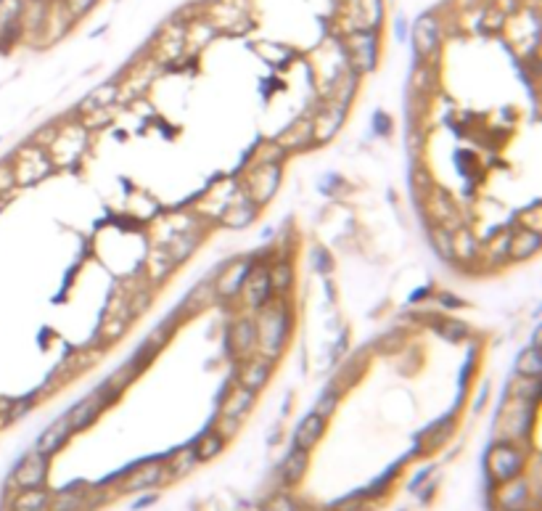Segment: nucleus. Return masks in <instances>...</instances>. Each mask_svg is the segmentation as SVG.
I'll use <instances>...</instances> for the list:
<instances>
[{"label": "nucleus", "instance_id": "19", "mask_svg": "<svg viewBox=\"0 0 542 511\" xmlns=\"http://www.w3.org/2000/svg\"><path fill=\"white\" fill-rule=\"evenodd\" d=\"M273 361H267L262 355H251V358H244L241 365H238V374H236V384L246 387L251 392H260L270 382L273 377Z\"/></svg>", "mask_w": 542, "mask_h": 511}, {"label": "nucleus", "instance_id": "43", "mask_svg": "<svg viewBox=\"0 0 542 511\" xmlns=\"http://www.w3.org/2000/svg\"><path fill=\"white\" fill-rule=\"evenodd\" d=\"M223 448H225V440L214 430L204 432V434L196 440V445H193L198 461H209V458L220 456V453H223Z\"/></svg>", "mask_w": 542, "mask_h": 511}, {"label": "nucleus", "instance_id": "46", "mask_svg": "<svg viewBox=\"0 0 542 511\" xmlns=\"http://www.w3.org/2000/svg\"><path fill=\"white\" fill-rule=\"evenodd\" d=\"M452 432H455V421H452V418H445L442 424H436V427H431V430L426 432L423 443H426V448H436V445L447 443L449 437H452Z\"/></svg>", "mask_w": 542, "mask_h": 511}, {"label": "nucleus", "instance_id": "32", "mask_svg": "<svg viewBox=\"0 0 542 511\" xmlns=\"http://www.w3.org/2000/svg\"><path fill=\"white\" fill-rule=\"evenodd\" d=\"M238 194V186L236 183H220V186H214L209 191V196H207V202L198 204V212H204V215L209 217H223V212L228 210V204L233 202V196Z\"/></svg>", "mask_w": 542, "mask_h": 511}, {"label": "nucleus", "instance_id": "1", "mask_svg": "<svg viewBox=\"0 0 542 511\" xmlns=\"http://www.w3.org/2000/svg\"><path fill=\"white\" fill-rule=\"evenodd\" d=\"M254 326H257V355L276 363L286 350L291 334V313L286 299L273 297L270 302H264L254 315Z\"/></svg>", "mask_w": 542, "mask_h": 511}, {"label": "nucleus", "instance_id": "16", "mask_svg": "<svg viewBox=\"0 0 542 511\" xmlns=\"http://www.w3.org/2000/svg\"><path fill=\"white\" fill-rule=\"evenodd\" d=\"M346 117V107L336 104V101H326L323 107L312 114V143H328L333 135L339 133V127L344 125Z\"/></svg>", "mask_w": 542, "mask_h": 511}, {"label": "nucleus", "instance_id": "58", "mask_svg": "<svg viewBox=\"0 0 542 511\" xmlns=\"http://www.w3.org/2000/svg\"><path fill=\"white\" fill-rule=\"evenodd\" d=\"M267 511H299V506L289 496H276L270 501V509Z\"/></svg>", "mask_w": 542, "mask_h": 511}, {"label": "nucleus", "instance_id": "34", "mask_svg": "<svg viewBox=\"0 0 542 511\" xmlns=\"http://www.w3.org/2000/svg\"><path fill=\"white\" fill-rule=\"evenodd\" d=\"M117 104V82H106L101 88H95L93 93H88V98L79 104V117L93 114V111H104Z\"/></svg>", "mask_w": 542, "mask_h": 511}, {"label": "nucleus", "instance_id": "22", "mask_svg": "<svg viewBox=\"0 0 542 511\" xmlns=\"http://www.w3.org/2000/svg\"><path fill=\"white\" fill-rule=\"evenodd\" d=\"M257 215H260V207L238 189V194L233 196V202L228 204V210L223 212L220 220H223V226H228V228H246V226H251L257 220Z\"/></svg>", "mask_w": 542, "mask_h": 511}, {"label": "nucleus", "instance_id": "37", "mask_svg": "<svg viewBox=\"0 0 542 511\" xmlns=\"http://www.w3.org/2000/svg\"><path fill=\"white\" fill-rule=\"evenodd\" d=\"M310 469V450H302V448H294L283 466H280V474H283V482L286 485H299L304 480V474Z\"/></svg>", "mask_w": 542, "mask_h": 511}, {"label": "nucleus", "instance_id": "39", "mask_svg": "<svg viewBox=\"0 0 542 511\" xmlns=\"http://www.w3.org/2000/svg\"><path fill=\"white\" fill-rule=\"evenodd\" d=\"M267 273H270V286H273V294L276 297H286L294 286V265L291 260L280 257L273 265H267Z\"/></svg>", "mask_w": 542, "mask_h": 511}, {"label": "nucleus", "instance_id": "9", "mask_svg": "<svg viewBox=\"0 0 542 511\" xmlns=\"http://www.w3.org/2000/svg\"><path fill=\"white\" fill-rule=\"evenodd\" d=\"M161 482H167V471H164V461H159V458L143 461V464L127 469L125 474L114 477L117 493H141V490L157 487Z\"/></svg>", "mask_w": 542, "mask_h": 511}, {"label": "nucleus", "instance_id": "49", "mask_svg": "<svg viewBox=\"0 0 542 511\" xmlns=\"http://www.w3.org/2000/svg\"><path fill=\"white\" fill-rule=\"evenodd\" d=\"M518 223H521V228L534 230V233H542V207H540V202L529 204L527 210L518 215Z\"/></svg>", "mask_w": 542, "mask_h": 511}, {"label": "nucleus", "instance_id": "24", "mask_svg": "<svg viewBox=\"0 0 542 511\" xmlns=\"http://www.w3.org/2000/svg\"><path fill=\"white\" fill-rule=\"evenodd\" d=\"M254 403H257V392H251V390H246V387L236 384L233 390L228 392V398L223 400L220 416H230V418L244 421V418L249 416L251 408H254Z\"/></svg>", "mask_w": 542, "mask_h": 511}, {"label": "nucleus", "instance_id": "51", "mask_svg": "<svg viewBox=\"0 0 542 511\" xmlns=\"http://www.w3.org/2000/svg\"><path fill=\"white\" fill-rule=\"evenodd\" d=\"M336 405H339V395H336V392H330V390H326V392H323V398L317 400V405H315V411H312V414H317L320 418H326V421H328V418L333 416V411H336Z\"/></svg>", "mask_w": 542, "mask_h": 511}, {"label": "nucleus", "instance_id": "20", "mask_svg": "<svg viewBox=\"0 0 542 511\" xmlns=\"http://www.w3.org/2000/svg\"><path fill=\"white\" fill-rule=\"evenodd\" d=\"M439 40H442V27L431 14L421 16L413 27V45H415V54L421 58H431L439 48Z\"/></svg>", "mask_w": 542, "mask_h": 511}, {"label": "nucleus", "instance_id": "47", "mask_svg": "<svg viewBox=\"0 0 542 511\" xmlns=\"http://www.w3.org/2000/svg\"><path fill=\"white\" fill-rule=\"evenodd\" d=\"M151 299H154V294H151V289H138L132 297H127V315H130L132 321L141 315V313H145V310L151 308Z\"/></svg>", "mask_w": 542, "mask_h": 511}, {"label": "nucleus", "instance_id": "18", "mask_svg": "<svg viewBox=\"0 0 542 511\" xmlns=\"http://www.w3.org/2000/svg\"><path fill=\"white\" fill-rule=\"evenodd\" d=\"M159 67H161V64H157V61H148L145 67L132 69L125 80L117 82V104H130V101H135V98H141V95L148 91L151 80L157 77V69Z\"/></svg>", "mask_w": 542, "mask_h": 511}, {"label": "nucleus", "instance_id": "14", "mask_svg": "<svg viewBox=\"0 0 542 511\" xmlns=\"http://www.w3.org/2000/svg\"><path fill=\"white\" fill-rule=\"evenodd\" d=\"M48 466H51V456L40 453V450H29L11 474V485H16V490L24 487H45L48 480Z\"/></svg>", "mask_w": 542, "mask_h": 511}, {"label": "nucleus", "instance_id": "42", "mask_svg": "<svg viewBox=\"0 0 542 511\" xmlns=\"http://www.w3.org/2000/svg\"><path fill=\"white\" fill-rule=\"evenodd\" d=\"M516 374L521 377H542V350L540 345H532L516 358Z\"/></svg>", "mask_w": 542, "mask_h": 511}, {"label": "nucleus", "instance_id": "8", "mask_svg": "<svg viewBox=\"0 0 542 511\" xmlns=\"http://www.w3.org/2000/svg\"><path fill=\"white\" fill-rule=\"evenodd\" d=\"M346 56H349V69L357 74H368L378 64V38L373 29H355L346 38Z\"/></svg>", "mask_w": 542, "mask_h": 511}, {"label": "nucleus", "instance_id": "56", "mask_svg": "<svg viewBox=\"0 0 542 511\" xmlns=\"http://www.w3.org/2000/svg\"><path fill=\"white\" fill-rule=\"evenodd\" d=\"M442 336H447V339H461L463 334H465V329H463V323L458 321H445L439 329H436Z\"/></svg>", "mask_w": 542, "mask_h": 511}, {"label": "nucleus", "instance_id": "36", "mask_svg": "<svg viewBox=\"0 0 542 511\" xmlns=\"http://www.w3.org/2000/svg\"><path fill=\"white\" fill-rule=\"evenodd\" d=\"M198 458H196V450H193V445H188V448H180V450H175L167 461H164V471H167V480H180L185 474H191V471L196 469Z\"/></svg>", "mask_w": 542, "mask_h": 511}, {"label": "nucleus", "instance_id": "6", "mask_svg": "<svg viewBox=\"0 0 542 511\" xmlns=\"http://www.w3.org/2000/svg\"><path fill=\"white\" fill-rule=\"evenodd\" d=\"M280 173H283V164H251V170L244 178L241 191L257 207H264L276 196L278 186H280Z\"/></svg>", "mask_w": 542, "mask_h": 511}, {"label": "nucleus", "instance_id": "45", "mask_svg": "<svg viewBox=\"0 0 542 511\" xmlns=\"http://www.w3.org/2000/svg\"><path fill=\"white\" fill-rule=\"evenodd\" d=\"M360 29H370L381 22L383 3L381 0H360Z\"/></svg>", "mask_w": 542, "mask_h": 511}, {"label": "nucleus", "instance_id": "15", "mask_svg": "<svg viewBox=\"0 0 542 511\" xmlns=\"http://www.w3.org/2000/svg\"><path fill=\"white\" fill-rule=\"evenodd\" d=\"M244 297V302H246V308L249 310H257L262 308L264 302H270L273 299V286H270V273H267V265L264 262H257L254 260V265H251L249 276H246V281H244V289H241V294Z\"/></svg>", "mask_w": 542, "mask_h": 511}, {"label": "nucleus", "instance_id": "30", "mask_svg": "<svg viewBox=\"0 0 542 511\" xmlns=\"http://www.w3.org/2000/svg\"><path fill=\"white\" fill-rule=\"evenodd\" d=\"M141 374H143V371L132 363V361H127V363H122L117 371L111 374V377L106 379L104 384H101V390L106 392V398H109L111 403H117L119 398H122V392L127 390V387H130L132 382L141 377Z\"/></svg>", "mask_w": 542, "mask_h": 511}, {"label": "nucleus", "instance_id": "3", "mask_svg": "<svg viewBox=\"0 0 542 511\" xmlns=\"http://www.w3.org/2000/svg\"><path fill=\"white\" fill-rule=\"evenodd\" d=\"M534 418H537V405L516 400V398H508L505 405L500 408V416L495 421L497 440H502V443H518L521 437H527L529 434Z\"/></svg>", "mask_w": 542, "mask_h": 511}, {"label": "nucleus", "instance_id": "17", "mask_svg": "<svg viewBox=\"0 0 542 511\" xmlns=\"http://www.w3.org/2000/svg\"><path fill=\"white\" fill-rule=\"evenodd\" d=\"M228 350L236 361L257 355V326L254 318H238L228 329Z\"/></svg>", "mask_w": 542, "mask_h": 511}, {"label": "nucleus", "instance_id": "53", "mask_svg": "<svg viewBox=\"0 0 542 511\" xmlns=\"http://www.w3.org/2000/svg\"><path fill=\"white\" fill-rule=\"evenodd\" d=\"M241 424L244 421H238V418H230V416H217V424H214V432L223 437V440H230L238 430H241Z\"/></svg>", "mask_w": 542, "mask_h": 511}, {"label": "nucleus", "instance_id": "5", "mask_svg": "<svg viewBox=\"0 0 542 511\" xmlns=\"http://www.w3.org/2000/svg\"><path fill=\"white\" fill-rule=\"evenodd\" d=\"M13 167V180L16 186H32L42 178H48L53 173V164L48 159V151L45 148L35 146V143H26L22 146L11 159Z\"/></svg>", "mask_w": 542, "mask_h": 511}, {"label": "nucleus", "instance_id": "27", "mask_svg": "<svg viewBox=\"0 0 542 511\" xmlns=\"http://www.w3.org/2000/svg\"><path fill=\"white\" fill-rule=\"evenodd\" d=\"M326 434V418H320L317 414H307L299 421V427L294 432V448H302V450H312Z\"/></svg>", "mask_w": 542, "mask_h": 511}, {"label": "nucleus", "instance_id": "48", "mask_svg": "<svg viewBox=\"0 0 542 511\" xmlns=\"http://www.w3.org/2000/svg\"><path fill=\"white\" fill-rule=\"evenodd\" d=\"M286 157H289V154L273 141V143H262V146H260L257 157H254V164H283Z\"/></svg>", "mask_w": 542, "mask_h": 511}, {"label": "nucleus", "instance_id": "38", "mask_svg": "<svg viewBox=\"0 0 542 511\" xmlns=\"http://www.w3.org/2000/svg\"><path fill=\"white\" fill-rule=\"evenodd\" d=\"M51 493L45 487H24L11 496V511H45Z\"/></svg>", "mask_w": 542, "mask_h": 511}, {"label": "nucleus", "instance_id": "10", "mask_svg": "<svg viewBox=\"0 0 542 511\" xmlns=\"http://www.w3.org/2000/svg\"><path fill=\"white\" fill-rule=\"evenodd\" d=\"M421 204H423V215H426V220L431 226H439V228H447V230H455L463 226L458 204L452 202L445 191L436 189V186L423 196Z\"/></svg>", "mask_w": 542, "mask_h": 511}, {"label": "nucleus", "instance_id": "4", "mask_svg": "<svg viewBox=\"0 0 542 511\" xmlns=\"http://www.w3.org/2000/svg\"><path fill=\"white\" fill-rule=\"evenodd\" d=\"M484 466H487L489 480L495 485L505 482V480H513L518 474H524V466H527V450H521L518 443H502V440H495V445L487 450Z\"/></svg>", "mask_w": 542, "mask_h": 511}, {"label": "nucleus", "instance_id": "41", "mask_svg": "<svg viewBox=\"0 0 542 511\" xmlns=\"http://www.w3.org/2000/svg\"><path fill=\"white\" fill-rule=\"evenodd\" d=\"M24 16V0H0V35H13Z\"/></svg>", "mask_w": 542, "mask_h": 511}, {"label": "nucleus", "instance_id": "11", "mask_svg": "<svg viewBox=\"0 0 542 511\" xmlns=\"http://www.w3.org/2000/svg\"><path fill=\"white\" fill-rule=\"evenodd\" d=\"M101 501H106L104 487L90 490L85 485H72V487H64L58 493H51L45 511H90Z\"/></svg>", "mask_w": 542, "mask_h": 511}, {"label": "nucleus", "instance_id": "12", "mask_svg": "<svg viewBox=\"0 0 542 511\" xmlns=\"http://www.w3.org/2000/svg\"><path fill=\"white\" fill-rule=\"evenodd\" d=\"M111 405V400L106 398V392L98 387V390H93L88 398H82L79 403H74L69 411H66V421H69V430L72 434H77V432H85L88 427H93L98 416L104 414L106 408Z\"/></svg>", "mask_w": 542, "mask_h": 511}, {"label": "nucleus", "instance_id": "23", "mask_svg": "<svg viewBox=\"0 0 542 511\" xmlns=\"http://www.w3.org/2000/svg\"><path fill=\"white\" fill-rule=\"evenodd\" d=\"M542 246V233H534V230H516L511 233V239H508V252L505 255L516 260V262H524V260H532V257L540 252Z\"/></svg>", "mask_w": 542, "mask_h": 511}, {"label": "nucleus", "instance_id": "21", "mask_svg": "<svg viewBox=\"0 0 542 511\" xmlns=\"http://www.w3.org/2000/svg\"><path fill=\"white\" fill-rule=\"evenodd\" d=\"M276 143L286 154L294 151H304V148L312 146V114L310 117H299L296 122H291L289 127L276 138Z\"/></svg>", "mask_w": 542, "mask_h": 511}, {"label": "nucleus", "instance_id": "44", "mask_svg": "<svg viewBox=\"0 0 542 511\" xmlns=\"http://www.w3.org/2000/svg\"><path fill=\"white\" fill-rule=\"evenodd\" d=\"M429 242H431V249L442 260H452V230L439 228V226H429Z\"/></svg>", "mask_w": 542, "mask_h": 511}, {"label": "nucleus", "instance_id": "54", "mask_svg": "<svg viewBox=\"0 0 542 511\" xmlns=\"http://www.w3.org/2000/svg\"><path fill=\"white\" fill-rule=\"evenodd\" d=\"M13 186H16V180H13L11 162H0V199L8 196V191H11Z\"/></svg>", "mask_w": 542, "mask_h": 511}, {"label": "nucleus", "instance_id": "35", "mask_svg": "<svg viewBox=\"0 0 542 511\" xmlns=\"http://www.w3.org/2000/svg\"><path fill=\"white\" fill-rule=\"evenodd\" d=\"M214 299H217V294H214L212 281H201V283H196V286L188 292V297L183 299V313L188 318H193V315H198V313H204V310L209 308Z\"/></svg>", "mask_w": 542, "mask_h": 511}, {"label": "nucleus", "instance_id": "52", "mask_svg": "<svg viewBox=\"0 0 542 511\" xmlns=\"http://www.w3.org/2000/svg\"><path fill=\"white\" fill-rule=\"evenodd\" d=\"M431 189H434V180H431V175H429L423 167H421V170H415V173H413V191H415V196H418V199H423V196H426V194H429Z\"/></svg>", "mask_w": 542, "mask_h": 511}, {"label": "nucleus", "instance_id": "7", "mask_svg": "<svg viewBox=\"0 0 542 511\" xmlns=\"http://www.w3.org/2000/svg\"><path fill=\"white\" fill-rule=\"evenodd\" d=\"M495 503L500 511H537L540 501H537V487H532L524 474H518L513 480L497 482L495 487Z\"/></svg>", "mask_w": 542, "mask_h": 511}, {"label": "nucleus", "instance_id": "28", "mask_svg": "<svg viewBox=\"0 0 542 511\" xmlns=\"http://www.w3.org/2000/svg\"><path fill=\"white\" fill-rule=\"evenodd\" d=\"M69 437H72V430H69V421L66 416L56 418L48 430L42 432L38 437V445H35V450L40 453H45V456H53V453H58L66 443H69Z\"/></svg>", "mask_w": 542, "mask_h": 511}, {"label": "nucleus", "instance_id": "2", "mask_svg": "<svg viewBox=\"0 0 542 511\" xmlns=\"http://www.w3.org/2000/svg\"><path fill=\"white\" fill-rule=\"evenodd\" d=\"M90 133L82 120H72L58 127V133L53 138V143L45 151H48V159H51L53 167H69L88 151L90 146Z\"/></svg>", "mask_w": 542, "mask_h": 511}, {"label": "nucleus", "instance_id": "26", "mask_svg": "<svg viewBox=\"0 0 542 511\" xmlns=\"http://www.w3.org/2000/svg\"><path fill=\"white\" fill-rule=\"evenodd\" d=\"M198 244H201V230L188 228V230H183V233L170 236V239L164 242V249H167V255L172 257V262L180 265V262H185L188 257L196 252Z\"/></svg>", "mask_w": 542, "mask_h": 511}, {"label": "nucleus", "instance_id": "29", "mask_svg": "<svg viewBox=\"0 0 542 511\" xmlns=\"http://www.w3.org/2000/svg\"><path fill=\"white\" fill-rule=\"evenodd\" d=\"M185 51V27H177L172 24L161 32V40H159V51H157V64H172L177 61Z\"/></svg>", "mask_w": 542, "mask_h": 511}, {"label": "nucleus", "instance_id": "57", "mask_svg": "<svg viewBox=\"0 0 542 511\" xmlns=\"http://www.w3.org/2000/svg\"><path fill=\"white\" fill-rule=\"evenodd\" d=\"M93 6H95V0H66V11H69L72 16L88 14Z\"/></svg>", "mask_w": 542, "mask_h": 511}, {"label": "nucleus", "instance_id": "31", "mask_svg": "<svg viewBox=\"0 0 542 511\" xmlns=\"http://www.w3.org/2000/svg\"><path fill=\"white\" fill-rule=\"evenodd\" d=\"M481 255V244L474 236V230L468 226L452 230V260H461V262H476Z\"/></svg>", "mask_w": 542, "mask_h": 511}, {"label": "nucleus", "instance_id": "33", "mask_svg": "<svg viewBox=\"0 0 542 511\" xmlns=\"http://www.w3.org/2000/svg\"><path fill=\"white\" fill-rule=\"evenodd\" d=\"M508 398H516V400H524V403L537 405L542 395V377H521L516 374L511 382H508Z\"/></svg>", "mask_w": 542, "mask_h": 511}, {"label": "nucleus", "instance_id": "55", "mask_svg": "<svg viewBox=\"0 0 542 511\" xmlns=\"http://www.w3.org/2000/svg\"><path fill=\"white\" fill-rule=\"evenodd\" d=\"M56 133H58V125H45L42 130H38V135L32 138V143L40 148H48L53 143V138H56Z\"/></svg>", "mask_w": 542, "mask_h": 511}, {"label": "nucleus", "instance_id": "40", "mask_svg": "<svg viewBox=\"0 0 542 511\" xmlns=\"http://www.w3.org/2000/svg\"><path fill=\"white\" fill-rule=\"evenodd\" d=\"M132 318L127 315V308L125 310H114V313H106L104 315V323H101V339L104 342H117V339H122L125 336V331H127V323H130Z\"/></svg>", "mask_w": 542, "mask_h": 511}, {"label": "nucleus", "instance_id": "25", "mask_svg": "<svg viewBox=\"0 0 542 511\" xmlns=\"http://www.w3.org/2000/svg\"><path fill=\"white\" fill-rule=\"evenodd\" d=\"M175 268H177V265H175V262H172V257L167 255L164 244H154V249L148 252V257H145V262H143L145 278L157 286V283L167 281Z\"/></svg>", "mask_w": 542, "mask_h": 511}, {"label": "nucleus", "instance_id": "13", "mask_svg": "<svg viewBox=\"0 0 542 511\" xmlns=\"http://www.w3.org/2000/svg\"><path fill=\"white\" fill-rule=\"evenodd\" d=\"M251 265H254V257H238L233 262H228L217 273V278H212L217 299H236L241 294V289H244V281L249 276Z\"/></svg>", "mask_w": 542, "mask_h": 511}, {"label": "nucleus", "instance_id": "50", "mask_svg": "<svg viewBox=\"0 0 542 511\" xmlns=\"http://www.w3.org/2000/svg\"><path fill=\"white\" fill-rule=\"evenodd\" d=\"M365 506H368V496H365V493H349V496H344L342 501L330 503L328 509L330 511H362Z\"/></svg>", "mask_w": 542, "mask_h": 511}]
</instances>
